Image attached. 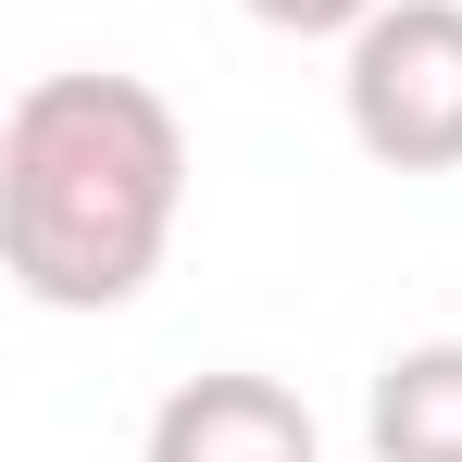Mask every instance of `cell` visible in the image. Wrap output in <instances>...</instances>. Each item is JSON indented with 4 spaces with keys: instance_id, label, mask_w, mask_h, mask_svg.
<instances>
[{
    "instance_id": "6da1fadb",
    "label": "cell",
    "mask_w": 462,
    "mask_h": 462,
    "mask_svg": "<svg viewBox=\"0 0 462 462\" xmlns=\"http://www.w3.org/2000/svg\"><path fill=\"white\" fill-rule=\"evenodd\" d=\"M188 213V125L151 76H38L0 113V263L38 312H125Z\"/></svg>"
},
{
    "instance_id": "7a4b0ae2",
    "label": "cell",
    "mask_w": 462,
    "mask_h": 462,
    "mask_svg": "<svg viewBox=\"0 0 462 462\" xmlns=\"http://www.w3.org/2000/svg\"><path fill=\"white\" fill-rule=\"evenodd\" d=\"M337 113L387 175H462V0H387L337 63Z\"/></svg>"
},
{
    "instance_id": "3957f363",
    "label": "cell",
    "mask_w": 462,
    "mask_h": 462,
    "mask_svg": "<svg viewBox=\"0 0 462 462\" xmlns=\"http://www.w3.org/2000/svg\"><path fill=\"white\" fill-rule=\"evenodd\" d=\"M138 462H325V425L275 375H188L151 412Z\"/></svg>"
},
{
    "instance_id": "277c9868",
    "label": "cell",
    "mask_w": 462,
    "mask_h": 462,
    "mask_svg": "<svg viewBox=\"0 0 462 462\" xmlns=\"http://www.w3.org/2000/svg\"><path fill=\"white\" fill-rule=\"evenodd\" d=\"M363 438H375V462H462V337L387 350L375 400H363Z\"/></svg>"
},
{
    "instance_id": "5b68a950",
    "label": "cell",
    "mask_w": 462,
    "mask_h": 462,
    "mask_svg": "<svg viewBox=\"0 0 462 462\" xmlns=\"http://www.w3.org/2000/svg\"><path fill=\"white\" fill-rule=\"evenodd\" d=\"M250 25H275V38H363L387 0H237Z\"/></svg>"
}]
</instances>
